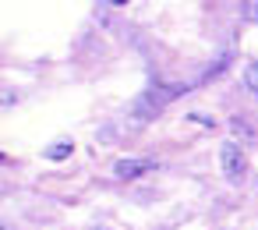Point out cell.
I'll return each mask as SVG.
<instances>
[{
	"label": "cell",
	"instance_id": "obj_1",
	"mask_svg": "<svg viewBox=\"0 0 258 230\" xmlns=\"http://www.w3.org/2000/svg\"><path fill=\"white\" fill-rule=\"evenodd\" d=\"M219 170H223V177H226L230 184H244V177H247V170H251L247 152H244L237 142H223V145H219Z\"/></svg>",
	"mask_w": 258,
	"mask_h": 230
},
{
	"label": "cell",
	"instance_id": "obj_2",
	"mask_svg": "<svg viewBox=\"0 0 258 230\" xmlns=\"http://www.w3.org/2000/svg\"><path fill=\"white\" fill-rule=\"evenodd\" d=\"M156 166H159V163L149 159V156H124V159L113 163V177H117V181H138V177L152 174Z\"/></svg>",
	"mask_w": 258,
	"mask_h": 230
},
{
	"label": "cell",
	"instance_id": "obj_3",
	"mask_svg": "<svg viewBox=\"0 0 258 230\" xmlns=\"http://www.w3.org/2000/svg\"><path fill=\"white\" fill-rule=\"evenodd\" d=\"M71 152H75V142H71V138H60V142H53L43 156H46V159H68Z\"/></svg>",
	"mask_w": 258,
	"mask_h": 230
},
{
	"label": "cell",
	"instance_id": "obj_4",
	"mask_svg": "<svg viewBox=\"0 0 258 230\" xmlns=\"http://www.w3.org/2000/svg\"><path fill=\"white\" fill-rule=\"evenodd\" d=\"M240 18L251 22V25L258 22V0H244V4H240Z\"/></svg>",
	"mask_w": 258,
	"mask_h": 230
},
{
	"label": "cell",
	"instance_id": "obj_5",
	"mask_svg": "<svg viewBox=\"0 0 258 230\" xmlns=\"http://www.w3.org/2000/svg\"><path fill=\"white\" fill-rule=\"evenodd\" d=\"M244 85H247V89L258 96V64H251V68L244 71Z\"/></svg>",
	"mask_w": 258,
	"mask_h": 230
},
{
	"label": "cell",
	"instance_id": "obj_6",
	"mask_svg": "<svg viewBox=\"0 0 258 230\" xmlns=\"http://www.w3.org/2000/svg\"><path fill=\"white\" fill-rule=\"evenodd\" d=\"M187 121H195V124H202V128H216V121H212L209 113H187Z\"/></svg>",
	"mask_w": 258,
	"mask_h": 230
}]
</instances>
